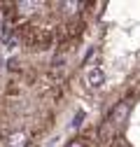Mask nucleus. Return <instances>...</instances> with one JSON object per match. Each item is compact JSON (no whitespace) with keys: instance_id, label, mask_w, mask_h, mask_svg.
<instances>
[{"instance_id":"obj_1","label":"nucleus","mask_w":140,"mask_h":147,"mask_svg":"<svg viewBox=\"0 0 140 147\" xmlns=\"http://www.w3.org/2000/svg\"><path fill=\"white\" fill-rule=\"evenodd\" d=\"M100 117L121 138H126L131 147H140V65L110 98Z\"/></svg>"},{"instance_id":"obj_2","label":"nucleus","mask_w":140,"mask_h":147,"mask_svg":"<svg viewBox=\"0 0 140 147\" xmlns=\"http://www.w3.org/2000/svg\"><path fill=\"white\" fill-rule=\"evenodd\" d=\"M3 68H5V59H3V56H0V70H3Z\"/></svg>"}]
</instances>
